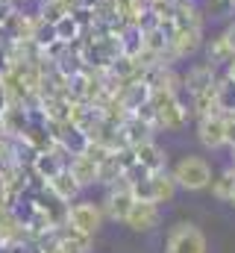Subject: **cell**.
I'll use <instances>...</instances> for the list:
<instances>
[{
    "label": "cell",
    "instance_id": "cell-1",
    "mask_svg": "<svg viewBox=\"0 0 235 253\" xmlns=\"http://www.w3.org/2000/svg\"><path fill=\"white\" fill-rule=\"evenodd\" d=\"M150 106H153V112H156V126L182 129V126L188 124L191 109L182 103L179 91H153V94H150Z\"/></svg>",
    "mask_w": 235,
    "mask_h": 253
},
{
    "label": "cell",
    "instance_id": "cell-2",
    "mask_svg": "<svg viewBox=\"0 0 235 253\" xmlns=\"http://www.w3.org/2000/svg\"><path fill=\"white\" fill-rule=\"evenodd\" d=\"M171 177L176 180V186L185 191H203L209 189V183H212V165L203 159V156H182L179 162L174 165V171H171Z\"/></svg>",
    "mask_w": 235,
    "mask_h": 253
},
{
    "label": "cell",
    "instance_id": "cell-3",
    "mask_svg": "<svg viewBox=\"0 0 235 253\" xmlns=\"http://www.w3.org/2000/svg\"><path fill=\"white\" fill-rule=\"evenodd\" d=\"M165 253H206V236L188 221L174 224L165 242Z\"/></svg>",
    "mask_w": 235,
    "mask_h": 253
},
{
    "label": "cell",
    "instance_id": "cell-4",
    "mask_svg": "<svg viewBox=\"0 0 235 253\" xmlns=\"http://www.w3.org/2000/svg\"><path fill=\"white\" fill-rule=\"evenodd\" d=\"M68 224L85 236H94L103 224V209L94 203V200H79V203H71L68 206Z\"/></svg>",
    "mask_w": 235,
    "mask_h": 253
},
{
    "label": "cell",
    "instance_id": "cell-5",
    "mask_svg": "<svg viewBox=\"0 0 235 253\" xmlns=\"http://www.w3.org/2000/svg\"><path fill=\"white\" fill-rule=\"evenodd\" d=\"M132 203H135V194H132V186L120 177L115 180L109 191H106V200H103V209H106V215L112 218V221H120L123 224V218H126V212L132 209Z\"/></svg>",
    "mask_w": 235,
    "mask_h": 253
},
{
    "label": "cell",
    "instance_id": "cell-6",
    "mask_svg": "<svg viewBox=\"0 0 235 253\" xmlns=\"http://www.w3.org/2000/svg\"><path fill=\"white\" fill-rule=\"evenodd\" d=\"M159 221H162V212H159L156 200H135L132 209L126 212V218H123V224L132 233H150L153 227H159Z\"/></svg>",
    "mask_w": 235,
    "mask_h": 253
},
{
    "label": "cell",
    "instance_id": "cell-7",
    "mask_svg": "<svg viewBox=\"0 0 235 253\" xmlns=\"http://www.w3.org/2000/svg\"><path fill=\"white\" fill-rule=\"evenodd\" d=\"M179 80H182V91H188V97H191V94L206 91V88H212V85L218 83V68H215L212 62L191 65V68H188V74H185V77H179Z\"/></svg>",
    "mask_w": 235,
    "mask_h": 253
},
{
    "label": "cell",
    "instance_id": "cell-8",
    "mask_svg": "<svg viewBox=\"0 0 235 253\" xmlns=\"http://www.w3.org/2000/svg\"><path fill=\"white\" fill-rule=\"evenodd\" d=\"M197 138L206 150H221L227 144L224 138V115H206V118H197Z\"/></svg>",
    "mask_w": 235,
    "mask_h": 253
},
{
    "label": "cell",
    "instance_id": "cell-9",
    "mask_svg": "<svg viewBox=\"0 0 235 253\" xmlns=\"http://www.w3.org/2000/svg\"><path fill=\"white\" fill-rule=\"evenodd\" d=\"M153 126L156 124H150V121H144L138 115H126L120 121V141H123V147H138L141 141H150L153 138Z\"/></svg>",
    "mask_w": 235,
    "mask_h": 253
},
{
    "label": "cell",
    "instance_id": "cell-10",
    "mask_svg": "<svg viewBox=\"0 0 235 253\" xmlns=\"http://www.w3.org/2000/svg\"><path fill=\"white\" fill-rule=\"evenodd\" d=\"M68 171L74 174V180H77L79 186H94V183H100V162L91 159L85 150H82V153H74Z\"/></svg>",
    "mask_w": 235,
    "mask_h": 253
},
{
    "label": "cell",
    "instance_id": "cell-11",
    "mask_svg": "<svg viewBox=\"0 0 235 253\" xmlns=\"http://www.w3.org/2000/svg\"><path fill=\"white\" fill-rule=\"evenodd\" d=\"M132 153H135V162L138 165H144L150 174H156V171H165V165H168V156H165V150L150 138V141H141L138 147H132Z\"/></svg>",
    "mask_w": 235,
    "mask_h": 253
},
{
    "label": "cell",
    "instance_id": "cell-12",
    "mask_svg": "<svg viewBox=\"0 0 235 253\" xmlns=\"http://www.w3.org/2000/svg\"><path fill=\"white\" fill-rule=\"evenodd\" d=\"M65 165H62V159H59L53 150H36V156H33V162H30V174L33 177H39V180H53L59 171H62Z\"/></svg>",
    "mask_w": 235,
    "mask_h": 253
},
{
    "label": "cell",
    "instance_id": "cell-13",
    "mask_svg": "<svg viewBox=\"0 0 235 253\" xmlns=\"http://www.w3.org/2000/svg\"><path fill=\"white\" fill-rule=\"evenodd\" d=\"M47 189L53 191L56 197H62L65 203H71V200H74V197L79 194V189H82V186H79V183L74 180V174H71L68 168H62V171H59L53 180H47Z\"/></svg>",
    "mask_w": 235,
    "mask_h": 253
},
{
    "label": "cell",
    "instance_id": "cell-14",
    "mask_svg": "<svg viewBox=\"0 0 235 253\" xmlns=\"http://www.w3.org/2000/svg\"><path fill=\"white\" fill-rule=\"evenodd\" d=\"M150 186H153V200H156V203H171V200H174V194H176V189H179L168 168H165V171L150 174Z\"/></svg>",
    "mask_w": 235,
    "mask_h": 253
},
{
    "label": "cell",
    "instance_id": "cell-15",
    "mask_svg": "<svg viewBox=\"0 0 235 253\" xmlns=\"http://www.w3.org/2000/svg\"><path fill=\"white\" fill-rule=\"evenodd\" d=\"M206 56H209V62L215 65V68H218V65L227 68V65L235 59V50H233V44L227 42V36L218 33L215 39H209V44H206Z\"/></svg>",
    "mask_w": 235,
    "mask_h": 253
},
{
    "label": "cell",
    "instance_id": "cell-16",
    "mask_svg": "<svg viewBox=\"0 0 235 253\" xmlns=\"http://www.w3.org/2000/svg\"><path fill=\"white\" fill-rule=\"evenodd\" d=\"M215 94H218V112L221 115H235V83L227 74H218Z\"/></svg>",
    "mask_w": 235,
    "mask_h": 253
},
{
    "label": "cell",
    "instance_id": "cell-17",
    "mask_svg": "<svg viewBox=\"0 0 235 253\" xmlns=\"http://www.w3.org/2000/svg\"><path fill=\"white\" fill-rule=\"evenodd\" d=\"M53 33H56V42H65V44H74L77 39H82V27L74 15H65L53 24Z\"/></svg>",
    "mask_w": 235,
    "mask_h": 253
},
{
    "label": "cell",
    "instance_id": "cell-18",
    "mask_svg": "<svg viewBox=\"0 0 235 253\" xmlns=\"http://www.w3.org/2000/svg\"><path fill=\"white\" fill-rule=\"evenodd\" d=\"M209 189H212V197L215 200H230V194L235 189V171H224V174H218V177H212V183H209Z\"/></svg>",
    "mask_w": 235,
    "mask_h": 253
},
{
    "label": "cell",
    "instance_id": "cell-19",
    "mask_svg": "<svg viewBox=\"0 0 235 253\" xmlns=\"http://www.w3.org/2000/svg\"><path fill=\"white\" fill-rule=\"evenodd\" d=\"M74 9H68L65 3H56V0H41V9H39V15L47 21V24H56L59 18H65V15H71Z\"/></svg>",
    "mask_w": 235,
    "mask_h": 253
},
{
    "label": "cell",
    "instance_id": "cell-20",
    "mask_svg": "<svg viewBox=\"0 0 235 253\" xmlns=\"http://www.w3.org/2000/svg\"><path fill=\"white\" fill-rule=\"evenodd\" d=\"M203 12H206L209 18H230L235 12V0H206Z\"/></svg>",
    "mask_w": 235,
    "mask_h": 253
},
{
    "label": "cell",
    "instance_id": "cell-21",
    "mask_svg": "<svg viewBox=\"0 0 235 253\" xmlns=\"http://www.w3.org/2000/svg\"><path fill=\"white\" fill-rule=\"evenodd\" d=\"M224 138L227 147H235V115H224Z\"/></svg>",
    "mask_w": 235,
    "mask_h": 253
},
{
    "label": "cell",
    "instance_id": "cell-22",
    "mask_svg": "<svg viewBox=\"0 0 235 253\" xmlns=\"http://www.w3.org/2000/svg\"><path fill=\"white\" fill-rule=\"evenodd\" d=\"M15 12H18L15 9V0H0V24H6Z\"/></svg>",
    "mask_w": 235,
    "mask_h": 253
},
{
    "label": "cell",
    "instance_id": "cell-23",
    "mask_svg": "<svg viewBox=\"0 0 235 253\" xmlns=\"http://www.w3.org/2000/svg\"><path fill=\"white\" fill-rule=\"evenodd\" d=\"M9 68H12V59H9L6 44H3V47H0V77H6V74H9Z\"/></svg>",
    "mask_w": 235,
    "mask_h": 253
},
{
    "label": "cell",
    "instance_id": "cell-24",
    "mask_svg": "<svg viewBox=\"0 0 235 253\" xmlns=\"http://www.w3.org/2000/svg\"><path fill=\"white\" fill-rule=\"evenodd\" d=\"M9 103H12V97H9V88H6V83L0 80V115L9 109Z\"/></svg>",
    "mask_w": 235,
    "mask_h": 253
},
{
    "label": "cell",
    "instance_id": "cell-25",
    "mask_svg": "<svg viewBox=\"0 0 235 253\" xmlns=\"http://www.w3.org/2000/svg\"><path fill=\"white\" fill-rule=\"evenodd\" d=\"M224 36H227V42L233 44V50H235V21L230 24V27H227V30H224Z\"/></svg>",
    "mask_w": 235,
    "mask_h": 253
},
{
    "label": "cell",
    "instance_id": "cell-26",
    "mask_svg": "<svg viewBox=\"0 0 235 253\" xmlns=\"http://www.w3.org/2000/svg\"><path fill=\"white\" fill-rule=\"evenodd\" d=\"M9 42H12V36H9V30L0 24V47H3V44H9Z\"/></svg>",
    "mask_w": 235,
    "mask_h": 253
},
{
    "label": "cell",
    "instance_id": "cell-27",
    "mask_svg": "<svg viewBox=\"0 0 235 253\" xmlns=\"http://www.w3.org/2000/svg\"><path fill=\"white\" fill-rule=\"evenodd\" d=\"M224 74H227V77H230V80L235 83V59H233L230 65H227V71H224Z\"/></svg>",
    "mask_w": 235,
    "mask_h": 253
},
{
    "label": "cell",
    "instance_id": "cell-28",
    "mask_svg": "<svg viewBox=\"0 0 235 253\" xmlns=\"http://www.w3.org/2000/svg\"><path fill=\"white\" fill-rule=\"evenodd\" d=\"M233 150V165H230V171H235V147H230Z\"/></svg>",
    "mask_w": 235,
    "mask_h": 253
},
{
    "label": "cell",
    "instance_id": "cell-29",
    "mask_svg": "<svg viewBox=\"0 0 235 253\" xmlns=\"http://www.w3.org/2000/svg\"><path fill=\"white\" fill-rule=\"evenodd\" d=\"M227 203H233V206H235V189H233V194H230V200H227Z\"/></svg>",
    "mask_w": 235,
    "mask_h": 253
}]
</instances>
